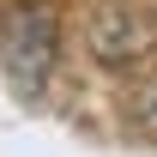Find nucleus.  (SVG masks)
<instances>
[{"mask_svg": "<svg viewBox=\"0 0 157 157\" xmlns=\"http://www.w3.org/2000/svg\"><path fill=\"white\" fill-rule=\"evenodd\" d=\"M139 121H145V133H157V85L145 91V103H139Z\"/></svg>", "mask_w": 157, "mask_h": 157, "instance_id": "3", "label": "nucleus"}, {"mask_svg": "<svg viewBox=\"0 0 157 157\" xmlns=\"http://www.w3.org/2000/svg\"><path fill=\"white\" fill-rule=\"evenodd\" d=\"M85 42H91V55L103 60V67H133L139 55H151V18L139 12V6H127V0H109V6H97L91 12V30H85Z\"/></svg>", "mask_w": 157, "mask_h": 157, "instance_id": "2", "label": "nucleus"}, {"mask_svg": "<svg viewBox=\"0 0 157 157\" xmlns=\"http://www.w3.org/2000/svg\"><path fill=\"white\" fill-rule=\"evenodd\" d=\"M60 55V12L48 0H6L0 6V60L24 97H36Z\"/></svg>", "mask_w": 157, "mask_h": 157, "instance_id": "1", "label": "nucleus"}]
</instances>
